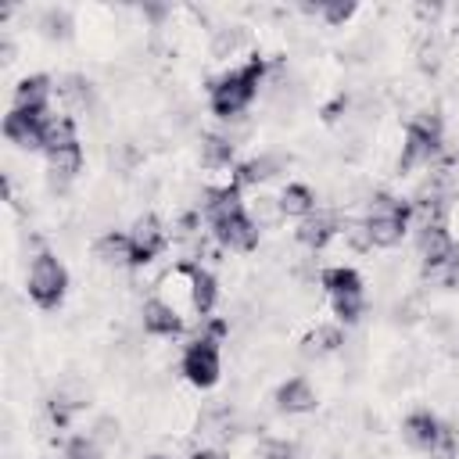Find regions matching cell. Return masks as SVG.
<instances>
[{
    "mask_svg": "<svg viewBox=\"0 0 459 459\" xmlns=\"http://www.w3.org/2000/svg\"><path fill=\"white\" fill-rule=\"evenodd\" d=\"M265 72H269V61L255 54L244 65H237L226 75H219L208 86V108H212V115L215 118H237V115H244L247 104L258 97V86L265 82Z\"/></svg>",
    "mask_w": 459,
    "mask_h": 459,
    "instance_id": "cell-1",
    "label": "cell"
},
{
    "mask_svg": "<svg viewBox=\"0 0 459 459\" xmlns=\"http://www.w3.org/2000/svg\"><path fill=\"white\" fill-rule=\"evenodd\" d=\"M409 222H412L409 201H402L394 194H373L366 204L362 230L369 237V247H394V244H402Z\"/></svg>",
    "mask_w": 459,
    "mask_h": 459,
    "instance_id": "cell-2",
    "label": "cell"
},
{
    "mask_svg": "<svg viewBox=\"0 0 459 459\" xmlns=\"http://www.w3.org/2000/svg\"><path fill=\"white\" fill-rule=\"evenodd\" d=\"M441 140H445V122L441 111H420L402 140V154H398V176L430 165L441 154Z\"/></svg>",
    "mask_w": 459,
    "mask_h": 459,
    "instance_id": "cell-3",
    "label": "cell"
},
{
    "mask_svg": "<svg viewBox=\"0 0 459 459\" xmlns=\"http://www.w3.org/2000/svg\"><path fill=\"white\" fill-rule=\"evenodd\" d=\"M29 298L39 305V308H57L65 301V290H68V269L65 262L54 255V251H39L29 265Z\"/></svg>",
    "mask_w": 459,
    "mask_h": 459,
    "instance_id": "cell-4",
    "label": "cell"
},
{
    "mask_svg": "<svg viewBox=\"0 0 459 459\" xmlns=\"http://www.w3.org/2000/svg\"><path fill=\"white\" fill-rule=\"evenodd\" d=\"M179 373L194 384V387H212L215 380H219V373H222V359H219V341H212V337H197V341H190L186 344V351H183V359H179Z\"/></svg>",
    "mask_w": 459,
    "mask_h": 459,
    "instance_id": "cell-5",
    "label": "cell"
},
{
    "mask_svg": "<svg viewBox=\"0 0 459 459\" xmlns=\"http://www.w3.org/2000/svg\"><path fill=\"white\" fill-rule=\"evenodd\" d=\"M47 111H25V108H11L4 115V136L14 143V147H25V151H43V126H47Z\"/></svg>",
    "mask_w": 459,
    "mask_h": 459,
    "instance_id": "cell-6",
    "label": "cell"
},
{
    "mask_svg": "<svg viewBox=\"0 0 459 459\" xmlns=\"http://www.w3.org/2000/svg\"><path fill=\"white\" fill-rule=\"evenodd\" d=\"M452 244H455V240L448 237L445 222L423 226V230L416 233V251H420V262H423V273H427V276L448 265V258H452Z\"/></svg>",
    "mask_w": 459,
    "mask_h": 459,
    "instance_id": "cell-7",
    "label": "cell"
},
{
    "mask_svg": "<svg viewBox=\"0 0 459 459\" xmlns=\"http://www.w3.org/2000/svg\"><path fill=\"white\" fill-rule=\"evenodd\" d=\"M212 233H215V240H219L222 247H230V251H255L262 230H258V222H255L247 212H237V215L215 222Z\"/></svg>",
    "mask_w": 459,
    "mask_h": 459,
    "instance_id": "cell-8",
    "label": "cell"
},
{
    "mask_svg": "<svg viewBox=\"0 0 459 459\" xmlns=\"http://www.w3.org/2000/svg\"><path fill=\"white\" fill-rule=\"evenodd\" d=\"M129 240H133V265H147L165 251L169 237H165V230H161V222L154 215H140L133 222V230H129Z\"/></svg>",
    "mask_w": 459,
    "mask_h": 459,
    "instance_id": "cell-9",
    "label": "cell"
},
{
    "mask_svg": "<svg viewBox=\"0 0 459 459\" xmlns=\"http://www.w3.org/2000/svg\"><path fill=\"white\" fill-rule=\"evenodd\" d=\"M273 402H276V409L287 412V416H305V412H316L319 394H316V387H312L305 377H287V380L276 387Z\"/></svg>",
    "mask_w": 459,
    "mask_h": 459,
    "instance_id": "cell-10",
    "label": "cell"
},
{
    "mask_svg": "<svg viewBox=\"0 0 459 459\" xmlns=\"http://www.w3.org/2000/svg\"><path fill=\"white\" fill-rule=\"evenodd\" d=\"M183 273L190 276V305L197 316H212L215 301H219V283L212 276V269H204L201 262H183Z\"/></svg>",
    "mask_w": 459,
    "mask_h": 459,
    "instance_id": "cell-11",
    "label": "cell"
},
{
    "mask_svg": "<svg viewBox=\"0 0 459 459\" xmlns=\"http://www.w3.org/2000/svg\"><path fill=\"white\" fill-rule=\"evenodd\" d=\"M441 434V420L430 412V409H412L405 420H402V437L416 448V452H430L434 441Z\"/></svg>",
    "mask_w": 459,
    "mask_h": 459,
    "instance_id": "cell-12",
    "label": "cell"
},
{
    "mask_svg": "<svg viewBox=\"0 0 459 459\" xmlns=\"http://www.w3.org/2000/svg\"><path fill=\"white\" fill-rule=\"evenodd\" d=\"M341 230V222H337V215L333 212H312L308 219H301V226L294 230V237H298V244H305L308 251H319V247H326L330 240H333V233Z\"/></svg>",
    "mask_w": 459,
    "mask_h": 459,
    "instance_id": "cell-13",
    "label": "cell"
},
{
    "mask_svg": "<svg viewBox=\"0 0 459 459\" xmlns=\"http://www.w3.org/2000/svg\"><path fill=\"white\" fill-rule=\"evenodd\" d=\"M93 258L108 269H126L133 265V240L129 233H118V230H108L93 240Z\"/></svg>",
    "mask_w": 459,
    "mask_h": 459,
    "instance_id": "cell-14",
    "label": "cell"
},
{
    "mask_svg": "<svg viewBox=\"0 0 459 459\" xmlns=\"http://www.w3.org/2000/svg\"><path fill=\"white\" fill-rule=\"evenodd\" d=\"M140 319H143V333H151V337H176V333L183 330L179 312H176L169 301H161V298L143 301Z\"/></svg>",
    "mask_w": 459,
    "mask_h": 459,
    "instance_id": "cell-15",
    "label": "cell"
},
{
    "mask_svg": "<svg viewBox=\"0 0 459 459\" xmlns=\"http://www.w3.org/2000/svg\"><path fill=\"white\" fill-rule=\"evenodd\" d=\"M79 172H82V147H79V143H68V147L47 154V176H50V186L65 190Z\"/></svg>",
    "mask_w": 459,
    "mask_h": 459,
    "instance_id": "cell-16",
    "label": "cell"
},
{
    "mask_svg": "<svg viewBox=\"0 0 459 459\" xmlns=\"http://www.w3.org/2000/svg\"><path fill=\"white\" fill-rule=\"evenodd\" d=\"M54 90H57V86L50 82V75H43V72L25 75V79H18V86H14V108H25V111H47Z\"/></svg>",
    "mask_w": 459,
    "mask_h": 459,
    "instance_id": "cell-17",
    "label": "cell"
},
{
    "mask_svg": "<svg viewBox=\"0 0 459 459\" xmlns=\"http://www.w3.org/2000/svg\"><path fill=\"white\" fill-rule=\"evenodd\" d=\"M280 169H283V158H280V154H258V158H247V161L237 165L233 183H237L240 190H244V186H258V183L273 179Z\"/></svg>",
    "mask_w": 459,
    "mask_h": 459,
    "instance_id": "cell-18",
    "label": "cell"
},
{
    "mask_svg": "<svg viewBox=\"0 0 459 459\" xmlns=\"http://www.w3.org/2000/svg\"><path fill=\"white\" fill-rule=\"evenodd\" d=\"M276 201H280V215L287 219H308L316 212V190L308 183H287Z\"/></svg>",
    "mask_w": 459,
    "mask_h": 459,
    "instance_id": "cell-19",
    "label": "cell"
},
{
    "mask_svg": "<svg viewBox=\"0 0 459 459\" xmlns=\"http://www.w3.org/2000/svg\"><path fill=\"white\" fill-rule=\"evenodd\" d=\"M344 348V330L337 326V323H323V326H316L305 341H301V351L308 355V359H323V355H333V351H341Z\"/></svg>",
    "mask_w": 459,
    "mask_h": 459,
    "instance_id": "cell-20",
    "label": "cell"
},
{
    "mask_svg": "<svg viewBox=\"0 0 459 459\" xmlns=\"http://www.w3.org/2000/svg\"><path fill=\"white\" fill-rule=\"evenodd\" d=\"M319 283H323V290L330 298H337V294H362V276L351 265H326L319 273Z\"/></svg>",
    "mask_w": 459,
    "mask_h": 459,
    "instance_id": "cell-21",
    "label": "cell"
},
{
    "mask_svg": "<svg viewBox=\"0 0 459 459\" xmlns=\"http://www.w3.org/2000/svg\"><path fill=\"white\" fill-rule=\"evenodd\" d=\"M233 151H237V143L230 136H222V133L201 136V165L204 169H230Z\"/></svg>",
    "mask_w": 459,
    "mask_h": 459,
    "instance_id": "cell-22",
    "label": "cell"
},
{
    "mask_svg": "<svg viewBox=\"0 0 459 459\" xmlns=\"http://www.w3.org/2000/svg\"><path fill=\"white\" fill-rule=\"evenodd\" d=\"M68 143H79L75 140V122L68 115H50L47 126H43V151L50 154V151H61Z\"/></svg>",
    "mask_w": 459,
    "mask_h": 459,
    "instance_id": "cell-23",
    "label": "cell"
},
{
    "mask_svg": "<svg viewBox=\"0 0 459 459\" xmlns=\"http://www.w3.org/2000/svg\"><path fill=\"white\" fill-rule=\"evenodd\" d=\"M57 97L68 104V108H90L93 104V82L86 75H65L57 82Z\"/></svg>",
    "mask_w": 459,
    "mask_h": 459,
    "instance_id": "cell-24",
    "label": "cell"
},
{
    "mask_svg": "<svg viewBox=\"0 0 459 459\" xmlns=\"http://www.w3.org/2000/svg\"><path fill=\"white\" fill-rule=\"evenodd\" d=\"M39 29L47 39H68L72 36V14L65 7H47L39 14Z\"/></svg>",
    "mask_w": 459,
    "mask_h": 459,
    "instance_id": "cell-25",
    "label": "cell"
},
{
    "mask_svg": "<svg viewBox=\"0 0 459 459\" xmlns=\"http://www.w3.org/2000/svg\"><path fill=\"white\" fill-rule=\"evenodd\" d=\"M330 305H333L337 323L351 326V323H359L362 312H366V294H337V298H330Z\"/></svg>",
    "mask_w": 459,
    "mask_h": 459,
    "instance_id": "cell-26",
    "label": "cell"
},
{
    "mask_svg": "<svg viewBox=\"0 0 459 459\" xmlns=\"http://www.w3.org/2000/svg\"><path fill=\"white\" fill-rule=\"evenodd\" d=\"M427 455L430 459H459V430L452 423H441V434H437V441Z\"/></svg>",
    "mask_w": 459,
    "mask_h": 459,
    "instance_id": "cell-27",
    "label": "cell"
},
{
    "mask_svg": "<svg viewBox=\"0 0 459 459\" xmlns=\"http://www.w3.org/2000/svg\"><path fill=\"white\" fill-rule=\"evenodd\" d=\"M240 43H244V29H237V25L215 29V36H212V54H215V57H226V54H233Z\"/></svg>",
    "mask_w": 459,
    "mask_h": 459,
    "instance_id": "cell-28",
    "label": "cell"
},
{
    "mask_svg": "<svg viewBox=\"0 0 459 459\" xmlns=\"http://www.w3.org/2000/svg\"><path fill=\"white\" fill-rule=\"evenodd\" d=\"M294 455H298V448L283 437H265L255 445V459H294Z\"/></svg>",
    "mask_w": 459,
    "mask_h": 459,
    "instance_id": "cell-29",
    "label": "cell"
},
{
    "mask_svg": "<svg viewBox=\"0 0 459 459\" xmlns=\"http://www.w3.org/2000/svg\"><path fill=\"white\" fill-rule=\"evenodd\" d=\"M319 14L326 25H344L355 14V4L351 0H326V4H319Z\"/></svg>",
    "mask_w": 459,
    "mask_h": 459,
    "instance_id": "cell-30",
    "label": "cell"
},
{
    "mask_svg": "<svg viewBox=\"0 0 459 459\" xmlns=\"http://www.w3.org/2000/svg\"><path fill=\"white\" fill-rule=\"evenodd\" d=\"M247 215L258 222V230H262V226H269V222H276V219H283V215H280V201H276V197H258V201L251 204V212H247Z\"/></svg>",
    "mask_w": 459,
    "mask_h": 459,
    "instance_id": "cell-31",
    "label": "cell"
},
{
    "mask_svg": "<svg viewBox=\"0 0 459 459\" xmlns=\"http://www.w3.org/2000/svg\"><path fill=\"white\" fill-rule=\"evenodd\" d=\"M65 459H100V445H97L90 434L72 437V441L65 445Z\"/></svg>",
    "mask_w": 459,
    "mask_h": 459,
    "instance_id": "cell-32",
    "label": "cell"
},
{
    "mask_svg": "<svg viewBox=\"0 0 459 459\" xmlns=\"http://www.w3.org/2000/svg\"><path fill=\"white\" fill-rule=\"evenodd\" d=\"M115 434H118V420H111V416H104V420H97V427H93V441L97 445H108V441H115Z\"/></svg>",
    "mask_w": 459,
    "mask_h": 459,
    "instance_id": "cell-33",
    "label": "cell"
},
{
    "mask_svg": "<svg viewBox=\"0 0 459 459\" xmlns=\"http://www.w3.org/2000/svg\"><path fill=\"white\" fill-rule=\"evenodd\" d=\"M445 287L448 290H459V240L452 244V258L445 265Z\"/></svg>",
    "mask_w": 459,
    "mask_h": 459,
    "instance_id": "cell-34",
    "label": "cell"
},
{
    "mask_svg": "<svg viewBox=\"0 0 459 459\" xmlns=\"http://www.w3.org/2000/svg\"><path fill=\"white\" fill-rule=\"evenodd\" d=\"M420 65L434 72V68L441 65V47H437V43H423V50H420Z\"/></svg>",
    "mask_w": 459,
    "mask_h": 459,
    "instance_id": "cell-35",
    "label": "cell"
},
{
    "mask_svg": "<svg viewBox=\"0 0 459 459\" xmlns=\"http://www.w3.org/2000/svg\"><path fill=\"white\" fill-rule=\"evenodd\" d=\"M190 459H226V455H222V452H215V448H197Z\"/></svg>",
    "mask_w": 459,
    "mask_h": 459,
    "instance_id": "cell-36",
    "label": "cell"
},
{
    "mask_svg": "<svg viewBox=\"0 0 459 459\" xmlns=\"http://www.w3.org/2000/svg\"><path fill=\"white\" fill-rule=\"evenodd\" d=\"M151 459H165V455H151Z\"/></svg>",
    "mask_w": 459,
    "mask_h": 459,
    "instance_id": "cell-37",
    "label": "cell"
}]
</instances>
